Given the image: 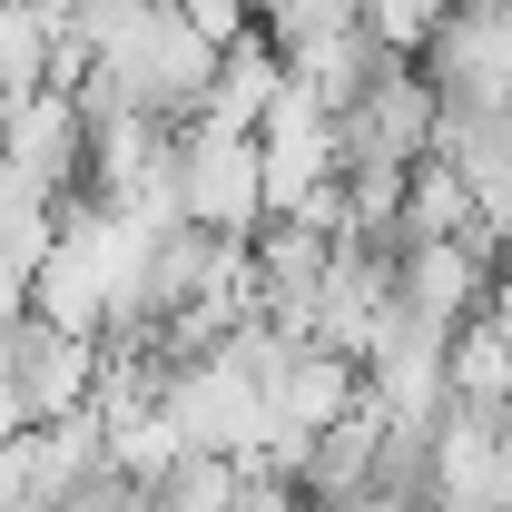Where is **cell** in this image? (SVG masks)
Instances as JSON below:
<instances>
[{"instance_id":"obj_1","label":"cell","mask_w":512,"mask_h":512,"mask_svg":"<svg viewBox=\"0 0 512 512\" xmlns=\"http://www.w3.org/2000/svg\"><path fill=\"white\" fill-rule=\"evenodd\" d=\"M168 158H178V227H207V237H227V247H237L247 227H266L256 138L188 119V138H168Z\"/></svg>"},{"instance_id":"obj_2","label":"cell","mask_w":512,"mask_h":512,"mask_svg":"<svg viewBox=\"0 0 512 512\" xmlns=\"http://www.w3.org/2000/svg\"><path fill=\"white\" fill-rule=\"evenodd\" d=\"M434 109H444V99L414 79V60H384L375 89L335 119V158H345V168H414V158L434 148Z\"/></svg>"},{"instance_id":"obj_3","label":"cell","mask_w":512,"mask_h":512,"mask_svg":"<svg viewBox=\"0 0 512 512\" xmlns=\"http://www.w3.org/2000/svg\"><path fill=\"white\" fill-rule=\"evenodd\" d=\"M444 10H453V0H355V30L375 40L384 60H414V50L444 30Z\"/></svg>"}]
</instances>
